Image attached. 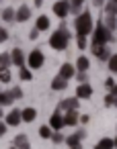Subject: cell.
Wrapping results in <instances>:
<instances>
[{
  "mask_svg": "<svg viewBox=\"0 0 117 149\" xmlns=\"http://www.w3.org/2000/svg\"><path fill=\"white\" fill-rule=\"evenodd\" d=\"M43 63H45L43 53H41L39 49H33V51L29 53V57H27V65H29V70H39Z\"/></svg>",
  "mask_w": 117,
  "mask_h": 149,
  "instance_id": "cell-4",
  "label": "cell"
},
{
  "mask_svg": "<svg viewBox=\"0 0 117 149\" xmlns=\"http://www.w3.org/2000/svg\"><path fill=\"white\" fill-rule=\"evenodd\" d=\"M6 39H8V31H6V29H0V41L4 43Z\"/></svg>",
  "mask_w": 117,
  "mask_h": 149,
  "instance_id": "cell-34",
  "label": "cell"
},
{
  "mask_svg": "<svg viewBox=\"0 0 117 149\" xmlns=\"http://www.w3.org/2000/svg\"><path fill=\"white\" fill-rule=\"evenodd\" d=\"M115 2H117V0H115Z\"/></svg>",
  "mask_w": 117,
  "mask_h": 149,
  "instance_id": "cell-48",
  "label": "cell"
},
{
  "mask_svg": "<svg viewBox=\"0 0 117 149\" xmlns=\"http://www.w3.org/2000/svg\"><path fill=\"white\" fill-rule=\"evenodd\" d=\"M78 80H80V84H84L86 82V72H80L78 74Z\"/></svg>",
  "mask_w": 117,
  "mask_h": 149,
  "instance_id": "cell-38",
  "label": "cell"
},
{
  "mask_svg": "<svg viewBox=\"0 0 117 149\" xmlns=\"http://www.w3.org/2000/svg\"><path fill=\"white\" fill-rule=\"evenodd\" d=\"M105 86H107L109 90H113V86H115V82H113L111 78H107V80H105Z\"/></svg>",
  "mask_w": 117,
  "mask_h": 149,
  "instance_id": "cell-37",
  "label": "cell"
},
{
  "mask_svg": "<svg viewBox=\"0 0 117 149\" xmlns=\"http://www.w3.org/2000/svg\"><path fill=\"white\" fill-rule=\"evenodd\" d=\"M2 19H4L6 23L17 21V10H15V8H4V10H2Z\"/></svg>",
  "mask_w": 117,
  "mask_h": 149,
  "instance_id": "cell-22",
  "label": "cell"
},
{
  "mask_svg": "<svg viewBox=\"0 0 117 149\" xmlns=\"http://www.w3.org/2000/svg\"><path fill=\"white\" fill-rule=\"evenodd\" d=\"M11 65H13V55L11 53H2V55H0V68L8 70Z\"/></svg>",
  "mask_w": 117,
  "mask_h": 149,
  "instance_id": "cell-20",
  "label": "cell"
},
{
  "mask_svg": "<svg viewBox=\"0 0 117 149\" xmlns=\"http://www.w3.org/2000/svg\"><path fill=\"white\" fill-rule=\"evenodd\" d=\"M88 68H90V61H88L84 55H80L78 61H76V70H78V72H86Z\"/></svg>",
  "mask_w": 117,
  "mask_h": 149,
  "instance_id": "cell-21",
  "label": "cell"
},
{
  "mask_svg": "<svg viewBox=\"0 0 117 149\" xmlns=\"http://www.w3.org/2000/svg\"><path fill=\"white\" fill-rule=\"evenodd\" d=\"M35 116H37V110H35V108H31V106H29V108H25V110H23V120H25V123H33V120H35Z\"/></svg>",
  "mask_w": 117,
  "mask_h": 149,
  "instance_id": "cell-19",
  "label": "cell"
},
{
  "mask_svg": "<svg viewBox=\"0 0 117 149\" xmlns=\"http://www.w3.org/2000/svg\"><path fill=\"white\" fill-rule=\"evenodd\" d=\"M11 94H13V98H15V100H21V98H23V90H21L19 86H17V88H13V90H11Z\"/></svg>",
  "mask_w": 117,
  "mask_h": 149,
  "instance_id": "cell-30",
  "label": "cell"
},
{
  "mask_svg": "<svg viewBox=\"0 0 117 149\" xmlns=\"http://www.w3.org/2000/svg\"><path fill=\"white\" fill-rule=\"evenodd\" d=\"M51 135H54V133H51V127H47V125H45V127H41V129H39V137H41V139H49Z\"/></svg>",
  "mask_w": 117,
  "mask_h": 149,
  "instance_id": "cell-26",
  "label": "cell"
},
{
  "mask_svg": "<svg viewBox=\"0 0 117 149\" xmlns=\"http://www.w3.org/2000/svg\"><path fill=\"white\" fill-rule=\"evenodd\" d=\"M43 4V0H35V6H41Z\"/></svg>",
  "mask_w": 117,
  "mask_h": 149,
  "instance_id": "cell-44",
  "label": "cell"
},
{
  "mask_svg": "<svg viewBox=\"0 0 117 149\" xmlns=\"http://www.w3.org/2000/svg\"><path fill=\"white\" fill-rule=\"evenodd\" d=\"M31 19V8L29 6H19L17 8V21H21V23H25V21H29Z\"/></svg>",
  "mask_w": 117,
  "mask_h": 149,
  "instance_id": "cell-15",
  "label": "cell"
},
{
  "mask_svg": "<svg viewBox=\"0 0 117 149\" xmlns=\"http://www.w3.org/2000/svg\"><path fill=\"white\" fill-rule=\"evenodd\" d=\"M103 23H105V27H107V29H111V31H113V29L117 27V17H115V15H107Z\"/></svg>",
  "mask_w": 117,
  "mask_h": 149,
  "instance_id": "cell-23",
  "label": "cell"
},
{
  "mask_svg": "<svg viewBox=\"0 0 117 149\" xmlns=\"http://www.w3.org/2000/svg\"><path fill=\"white\" fill-rule=\"evenodd\" d=\"M64 120H66L68 127H76V125L80 123V114H78L76 110H68V112L64 114Z\"/></svg>",
  "mask_w": 117,
  "mask_h": 149,
  "instance_id": "cell-12",
  "label": "cell"
},
{
  "mask_svg": "<svg viewBox=\"0 0 117 149\" xmlns=\"http://www.w3.org/2000/svg\"><path fill=\"white\" fill-rule=\"evenodd\" d=\"M94 149H115V139L105 137V139H101V141L94 145Z\"/></svg>",
  "mask_w": 117,
  "mask_h": 149,
  "instance_id": "cell-17",
  "label": "cell"
},
{
  "mask_svg": "<svg viewBox=\"0 0 117 149\" xmlns=\"http://www.w3.org/2000/svg\"><path fill=\"white\" fill-rule=\"evenodd\" d=\"M115 149H117V137H115Z\"/></svg>",
  "mask_w": 117,
  "mask_h": 149,
  "instance_id": "cell-46",
  "label": "cell"
},
{
  "mask_svg": "<svg viewBox=\"0 0 117 149\" xmlns=\"http://www.w3.org/2000/svg\"><path fill=\"white\" fill-rule=\"evenodd\" d=\"M64 125H66V120H64V114H62V110H56V112L49 116V127H51L54 131H60Z\"/></svg>",
  "mask_w": 117,
  "mask_h": 149,
  "instance_id": "cell-7",
  "label": "cell"
},
{
  "mask_svg": "<svg viewBox=\"0 0 117 149\" xmlns=\"http://www.w3.org/2000/svg\"><path fill=\"white\" fill-rule=\"evenodd\" d=\"M111 39H113L111 29H107V27H105V23H103V21H99V23H97V27H94V31H92V45H107Z\"/></svg>",
  "mask_w": 117,
  "mask_h": 149,
  "instance_id": "cell-3",
  "label": "cell"
},
{
  "mask_svg": "<svg viewBox=\"0 0 117 149\" xmlns=\"http://www.w3.org/2000/svg\"><path fill=\"white\" fill-rule=\"evenodd\" d=\"M35 27H37L39 31H47V29H49V19H47L45 15L37 17V23H35Z\"/></svg>",
  "mask_w": 117,
  "mask_h": 149,
  "instance_id": "cell-18",
  "label": "cell"
},
{
  "mask_svg": "<svg viewBox=\"0 0 117 149\" xmlns=\"http://www.w3.org/2000/svg\"><path fill=\"white\" fill-rule=\"evenodd\" d=\"M105 15H117V2H115V0L105 2Z\"/></svg>",
  "mask_w": 117,
  "mask_h": 149,
  "instance_id": "cell-25",
  "label": "cell"
},
{
  "mask_svg": "<svg viewBox=\"0 0 117 149\" xmlns=\"http://www.w3.org/2000/svg\"><path fill=\"white\" fill-rule=\"evenodd\" d=\"M105 104H107V106H115V98H113V94H107V96H105Z\"/></svg>",
  "mask_w": 117,
  "mask_h": 149,
  "instance_id": "cell-33",
  "label": "cell"
},
{
  "mask_svg": "<svg viewBox=\"0 0 117 149\" xmlns=\"http://www.w3.org/2000/svg\"><path fill=\"white\" fill-rule=\"evenodd\" d=\"M92 53H94V57L101 59V61H109V59H111V53H109L107 45H92Z\"/></svg>",
  "mask_w": 117,
  "mask_h": 149,
  "instance_id": "cell-8",
  "label": "cell"
},
{
  "mask_svg": "<svg viewBox=\"0 0 117 149\" xmlns=\"http://www.w3.org/2000/svg\"><path fill=\"white\" fill-rule=\"evenodd\" d=\"M70 8H72L70 0H58V2H54V15L58 19H66L70 15Z\"/></svg>",
  "mask_w": 117,
  "mask_h": 149,
  "instance_id": "cell-5",
  "label": "cell"
},
{
  "mask_svg": "<svg viewBox=\"0 0 117 149\" xmlns=\"http://www.w3.org/2000/svg\"><path fill=\"white\" fill-rule=\"evenodd\" d=\"M111 94H113V96H115V98H117V84H115V86H113V90H111Z\"/></svg>",
  "mask_w": 117,
  "mask_h": 149,
  "instance_id": "cell-43",
  "label": "cell"
},
{
  "mask_svg": "<svg viewBox=\"0 0 117 149\" xmlns=\"http://www.w3.org/2000/svg\"><path fill=\"white\" fill-rule=\"evenodd\" d=\"M11 55H13V63L17 65V68H25V55H23V51L21 49H13L11 51Z\"/></svg>",
  "mask_w": 117,
  "mask_h": 149,
  "instance_id": "cell-14",
  "label": "cell"
},
{
  "mask_svg": "<svg viewBox=\"0 0 117 149\" xmlns=\"http://www.w3.org/2000/svg\"><path fill=\"white\" fill-rule=\"evenodd\" d=\"M6 129H8V125H6V123H0V135H2V137L6 135Z\"/></svg>",
  "mask_w": 117,
  "mask_h": 149,
  "instance_id": "cell-36",
  "label": "cell"
},
{
  "mask_svg": "<svg viewBox=\"0 0 117 149\" xmlns=\"http://www.w3.org/2000/svg\"><path fill=\"white\" fill-rule=\"evenodd\" d=\"M74 27H76V37H86V35H90V33L94 31L90 13L86 10V13L78 15V19H76V23H74Z\"/></svg>",
  "mask_w": 117,
  "mask_h": 149,
  "instance_id": "cell-2",
  "label": "cell"
},
{
  "mask_svg": "<svg viewBox=\"0 0 117 149\" xmlns=\"http://www.w3.org/2000/svg\"><path fill=\"white\" fill-rule=\"evenodd\" d=\"M60 76L66 78V80L74 78V76H76V65H72V63H64V65L60 68Z\"/></svg>",
  "mask_w": 117,
  "mask_h": 149,
  "instance_id": "cell-11",
  "label": "cell"
},
{
  "mask_svg": "<svg viewBox=\"0 0 117 149\" xmlns=\"http://www.w3.org/2000/svg\"><path fill=\"white\" fill-rule=\"evenodd\" d=\"M76 96L80 98V100H84V98H90L92 96V88H90V84H78V88H76Z\"/></svg>",
  "mask_w": 117,
  "mask_h": 149,
  "instance_id": "cell-10",
  "label": "cell"
},
{
  "mask_svg": "<svg viewBox=\"0 0 117 149\" xmlns=\"http://www.w3.org/2000/svg\"><path fill=\"white\" fill-rule=\"evenodd\" d=\"M11 149H19V147H17V145H13V147H11Z\"/></svg>",
  "mask_w": 117,
  "mask_h": 149,
  "instance_id": "cell-45",
  "label": "cell"
},
{
  "mask_svg": "<svg viewBox=\"0 0 117 149\" xmlns=\"http://www.w3.org/2000/svg\"><path fill=\"white\" fill-rule=\"evenodd\" d=\"M88 120H90V116H88V114H82V116H80V123H84V125H86Z\"/></svg>",
  "mask_w": 117,
  "mask_h": 149,
  "instance_id": "cell-41",
  "label": "cell"
},
{
  "mask_svg": "<svg viewBox=\"0 0 117 149\" xmlns=\"http://www.w3.org/2000/svg\"><path fill=\"white\" fill-rule=\"evenodd\" d=\"M92 4H94V6H103V4H105V0H92Z\"/></svg>",
  "mask_w": 117,
  "mask_h": 149,
  "instance_id": "cell-42",
  "label": "cell"
},
{
  "mask_svg": "<svg viewBox=\"0 0 117 149\" xmlns=\"http://www.w3.org/2000/svg\"><path fill=\"white\" fill-rule=\"evenodd\" d=\"M49 45H51L56 51H64V49H68V45H70V33H68L66 25H62L58 31H54V35L49 37Z\"/></svg>",
  "mask_w": 117,
  "mask_h": 149,
  "instance_id": "cell-1",
  "label": "cell"
},
{
  "mask_svg": "<svg viewBox=\"0 0 117 149\" xmlns=\"http://www.w3.org/2000/svg\"><path fill=\"white\" fill-rule=\"evenodd\" d=\"M107 63H109V70H111V74H117V53H115V55H111V59H109Z\"/></svg>",
  "mask_w": 117,
  "mask_h": 149,
  "instance_id": "cell-28",
  "label": "cell"
},
{
  "mask_svg": "<svg viewBox=\"0 0 117 149\" xmlns=\"http://www.w3.org/2000/svg\"><path fill=\"white\" fill-rule=\"evenodd\" d=\"M70 4H72V6H82L84 0H70Z\"/></svg>",
  "mask_w": 117,
  "mask_h": 149,
  "instance_id": "cell-39",
  "label": "cell"
},
{
  "mask_svg": "<svg viewBox=\"0 0 117 149\" xmlns=\"http://www.w3.org/2000/svg\"><path fill=\"white\" fill-rule=\"evenodd\" d=\"M70 149H80V147H70Z\"/></svg>",
  "mask_w": 117,
  "mask_h": 149,
  "instance_id": "cell-47",
  "label": "cell"
},
{
  "mask_svg": "<svg viewBox=\"0 0 117 149\" xmlns=\"http://www.w3.org/2000/svg\"><path fill=\"white\" fill-rule=\"evenodd\" d=\"M78 102H80L78 96H74V98H64V100L60 102L58 110H64V112H68V110H76V108H78Z\"/></svg>",
  "mask_w": 117,
  "mask_h": 149,
  "instance_id": "cell-6",
  "label": "cell"
},
{
  "mask_svg": "<svg viewBox=\"0 0 117 149\" xmlns=\"http://www.w3.org/2000/svg\"><path fill=\"white\" fill-rule=\"evenodd\" d=\"M19 76H21V80H25V82H29V80L33 78V76H31V70H29V68H21Z\"/></svg>",
  "mask_w": 117,
  "mask_h": 149,
  "instance_id": "cell-27",
  "label": "cell"
},
{
  "mask_svg": "<svg viewBox=\"0 0 117 149\" xmlns=\"http://www.w3.org/2000/svg\"><path fill=\"white\" fill-rule=\"evenodd\" d=\"M78 47L80 49H86V37H78Z\"/></svg>",
  "mask_w": 117,
  "mask_h": 149,
  "instance_id": "cell-35",
  "label": "cell"
},
{
  "mask_svg": "<svg viewBox=\"0 0 117 149\" xmlns=\"http://www.w3.org/2000/svg\"><path fill=\"white\" fill-rule=\"evenodd\" d=\"M21 120H23V110H19V108H15L6 114V125L8 127H17Z\"/></svg>",
  "mask_w": 117,
  "mask_h": 149,
  "instance_id": "cell-9",
  "label": "cell"
},
{
  "mask_svg": "<svg viewBox=\"0 0 117 149\" xmlns=\"http://www.w3.org/2000/svg\"><path fill=\"white\" fill-rule=\"evenodd\" d=\"M70 13H72V15H82V13H80V6H72Z\"/></svg>",
  "mask_w": 117,
  "mask_h": 149,
  "instance_id": "cell-40",
  "label": "cell"
},
{
  "mask_svg": "<svg viewBox=\"0 0 117 149\" xmlns=\"http://www.w3.org/2000/svg\"><path fill=\"white\" fill-rule=\"evenodd\" d=\"M51 139H54V143H62V141H66V137H64L60 131H56V133L51 135Z\"/></svg>",
  "mask_w": 117,
  "mask_h": 149,
  "instance_id": "cell-31",
  "label": "cell"
},
{
  "mask_svg": "<svg viewBox=\"0 0 117 149\" xmlns=\"http://www.w3.org/2000/svg\"><path fill=\"white\" fill-rule=\"evenodd\" d=\"M39 33H41V31H39L37 27H33V29H31V35H29V39H31V41H35V39L39 37Z\"/></svg>",
  "mask_w": 117,
  "mask_h": 149,
  "instance_id": "cell-32",
  "label": "cell"
},
{
  "mask_svg": "<svg viewBox=\"0 0 117 149\" xmlns=\"http://www.w3.org/2000/svg\"><path fill=\"white\" fill-rule=\"evenodd\" d=\"M0 82H2V84H8L11 82V72L8 70H2V74H0Z\"/></svg>",
  "mask_w": 117,
  "mask_h": 149,
  "instance_id": "cell-29",
  "label": "cell"
},
{
  "mask_svg": "<svg viewBox=\"0 0 117 149\" xmlns=\"http://www.w3.org/2000/svg\"><path fill=\"white\" fill-rule=\"evenodd\" d=\"M86 137V133H82V131H78V133H74V135H70V137H66V143L70 145V147H80V141Z\"/></svg>",
  "mask_w": 117,
  "mask_h": 149,
  "instance_id": "cell-13",
  "label": "cell"
},
{
  "mask_svg": "<svg viewBox=\"0 0 117 149\" xmlns=\"http://www.w3.org/2000/svg\"><path fill=\"white\" fill-rule=\"evenodd\" d=\"M66 86H68V80L66 78H62V76H56L54 80H51V90H66Z\"/></svg>",
  "mask_w": 117,
  "mask_h": 149,
  "instance_id": "cell-16",
  "label": "cell"
},
{
  "mask_svg": "<svg viewBox=\"0 0 117 149\" xmlns=\"http://www.w3.org/2000/svg\"><path fill=\"white\" fill-rule=\"evenodd\" d=\"M13 94H11V90L8 92H2V94H0V104H2V106H8V104H13Z\"/></svg>",
  "mask_w": 117,
  "mask_h": 149,
  "instance_id": "cell-24",
  "label": "cell"
}]
</instances>
